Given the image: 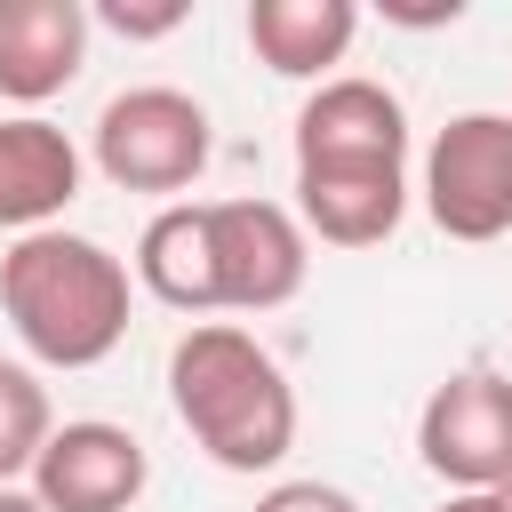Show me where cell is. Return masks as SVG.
I'll return each instance as SVG.
<instances>
[{
    "mask_svg": "<svg viewBox=\"0 0 512 512\" xmlns=\"http://www.w3.org/2000/svg\"><path fill=\"white\" fill-rule=\"evenodd\" d=\"M168 400H176V424L192 432V448H208V464H224V472H272L296 448V384L232 320H200L176 336Z\"/></svg>",
    "mask_w": 512,
    "mask_h": 512,
    "instance_id": "obj_1",
    "label": "cell"
},
{
    "mask_svg": "<svg viewBox=\"0 0 512 512\" xmlns=\"http://www.w3.org/2000/svg\"><path fill=\"white\" fill-rule=\"evenodd\" d=\"M0 312L48 368H96L128 336V264L88 232H24L0 256Z\"/></svg>",
    "mask_w": 512,
    "mask_h": 512,
    "instance_id": "obj_2",
    "label": "cell"
},
{
    "mask_svg": "<svg viewBox=\"0 0 512 512\" xmlns=\"http://www.w3.org/2000/svg\"><path fill=\"white\" fill-rule=\"evenodd\" d=\"M208 152H216L208 112L184 88H160V80L152 88H120L96 112V168L120 192H184V184H200Z\"/></svg>",
    "mask_w": 512,
    "mask_h": 512,
    "instance_id": "obj_3",
    "label": "cell"
},
{
    "mask_svg": "<svg viewBox=\"0 0 512 512\" xmlns=\"http://www.w3.org/2000/svg\"><path fill=\"white\" fill-rule=\"evenodd\" d=\"M424 208L448 240L512 232V112H456L424 152Z\"/></svg>",
    "mask_w": 512,
    "mask_h": 512,
    "instance_id": "obj_4",
    "label": "cell"
},
{
    "mask_svg": "<svg viewBox=\"0 0 512 512\" xmlns=\"http://www.w3.org/2000/svg\"><path fill=\"white\" fill-rule=\"evenodd\" d=\"M416 456L448 480V496L504 488L512 480V376L464 368V376L432 384V400L416 416Z\"/></svg>",
    "mask_w": 512,
    "mask_h": 512,
    "instance_id": "obj_5",
    "label": "cell"
},
{
    "mask_svg": "<svg viewBox=\"0 0 512 512\" xmlns=\"http://www.w3.org/2000/svg\"><path fill=\"white\" fill-rule=\"evenodd\" d=\"M208 240H216V304L224 312H280L304 272V224L280 200H208Z\"/></svg>",
    "mask_w": 512,
    "mask_h": 512,
    "instance_id": "obj_6",
    "label": "cell"
},
{
    "mask_svg": "<svg viewBox=\"0 0 512 512\" xmlns=\"http://www.w3.org/2000/svg\"><path fill=\"white\" fill-rule=\"evenodd\" d=\"M408 168V112L384 80H320L296 112V176Z\"/></svg>",
    "mask_w": 512,
    "mask_h": 512,
    "instance_id": "obj_7",
    "label": "cell"
},
{
    "mask_svg": "<svg viewBox=\"0 0 512 512\" xmlns=\"http://www.w3.org/2000/svg\"><path fill=\"white\" fill-rule=\"evenodd\" d=\"M144 480H152L144 440L128 424H104V416L56 424L40 464H32V496L48 512H128L144 496Z\"/></svg>",
    "mask_w": 512,
    "mask_h": 512,
    "instance_id": "obj_8",
    "label": "cell"
},
{
    "mask_svg": "<svg viewBox=\"0 0 512 512\" xmlns=\"http://www.w3.org/2000/svg\"><path fill=\"white\" fill-rule=\"evenodd\" d=\"M88 24V0H0V96H64L88 64Z\"/></svg>",
    "mask_w": 512,
    "mask_h": 512,
    "instance_id": "obj_9",
    "label": "cell"
},
{
    "mask_svg": "<svg viewBox=\"0 0 512 512\" xmlns=\"http://www.w3.org/2000/svg\"><path fill=\"white\" fill-rule=\"evenodd\" d=\"M80 200V144L24 112V120H0V232H48V216H64Z\"/></svg>",
    "mask_w": 512,
    "mask_h": 512,
    "instance_id": "obj_10",
    "label": "cell"
},
{
    "mask_svg": "<svg viewBox=\"0 0 512 512\" xmlns=\"http://www.w3.org/2000/svg\"><path fill=\"white\" fill-rule=\"evenodd\" d=\"M352 32H360L352 0H248V48L280 80H320L328 64H344Z\"/></svg>",
    "mask_w": 512,
    "mask_h": 512,
    "instance_id": "obj_11",
    "label": "cell"
},
{
    "mask_svg": "<svg viewBox=\"0 0 512 512\" xmlns=\"http://www.w3.org/2000/svg\"><path fill=\"white\" fill-rule=\"evenodd\" d=\"M408 216V168H368V176H296V224L320 232L328 248H376Z\"/></svg>",
    "mask_w": 512,
    "mask_h": 512,
    "instance_id": "obj_12",
    "label": "cell"
},
{
    "mask_svg": "<svg viewBox=\"0 0 512 512\" xmlns=\"http://www.w3.org/2000/svg\"><path fill=\"white\" fill-rule=\"evenodd\" d=\"M136 280L176 304V312H224L216 304V240H208V200H176L144 224L136 240Z\"/></svg>",
    "mask_w": 512,
    "mask_h": 512,
    "instance_id": "obj_13",
    "label": "cell"
},
{
    "mask_svg": "<svg viewBox=\"0 0 512 512\" xmlns=\"http://www.w3.org/2000/svg\"><path fill=\"white\" fill-rule=\"evenodd\" d=\"M56 416H48V384L16 360H0V488H16V472L40 464Z\"/></svg>",
    "mask_w": 512,
    "mask_h": 512,
    "instance_id": "obj_14",
    "label": "cell"
},
{
    "mask_svg": "<svg viewBox=\"0 0 512 512\" xmlns=\"http://www.w3.org/2000/svg\"><path fill=\"white\" fill-rule=\"evenodd\" d=\"M88 16H96V24H112L120 40H160V32H176L192 8H184V0H96Z\"/></svg>",
    "mask_w": 512,
    "mask_h": 512,
    "instance_id": "obj_15",
    "label": "cell"
},
{
    "mask_svg": "<svg viewBox=\"0 0 512 512\" xmlns=\"http://www.w3.org/2000/svg\"><path fill=\"white\" fill-rule=\"evenodd\" d=\"M256 512H360V504L344 488H328V480H280V488L256 496Z\"/></svg>",
    "mask_w": 512,
    "mask_h": 512,
    "instance_id": "obj_16",
    "label": "cell"
},
{
    "mask_svg": "<svg viewBox=\"0 0 512 512\" xmlns=\"http://www.w3.org/2000/svg\"><path fill=\"white\" fill-rule=\"evenodd\" d=\"M440 512H504V496H496V488H472V496H448Z\"/></svg>",
    "mask_w": 512,
    "mask_h": 512,
    "instance_id": "obj_17",
    "label": "cell"
},
{
    "mask_svg": "<svg viewBox=\"0 0 512 512\" xmlns=\"http://www.w3.org/2000/svg\"><path fill=\"white\" fill-rule=\"evenodd\" d=\"M0 512H48V504H40L32 488H0Z\"/></svg>",
    "mask_w": 512,
    "mask_h": 512,
    "instance_id": "obj_18",
    "label": "cell"
},
{
    "mask_svg": "<svg viewBox=\"0 0 512 512\" xmlns=\"http://www.w3.org/2000/svg\"><path fill=\"white\" fill-rule=\"evenodd\" d=\"M496 496H504V512H512V480H504V488H496Z\"/></svg>",
    "mask_w": 512,
    "mask_h": 512,
    "instance_id": "obj_19",
    "label": "cell"
}]
</instances>
